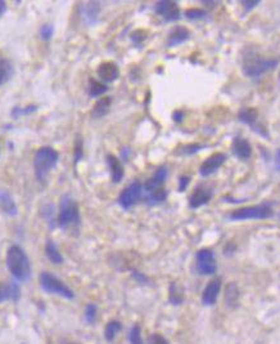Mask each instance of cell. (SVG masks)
Segmentation results:
<instances>
[{
    "mask_svg": "<svg viewBox=\"0 0 280 344\" xmlns=\"http://www.w3.org/2000/svg\"><path fill=\"white\" fill-rule=\"evenodd\" d=\"M184 117H185V114H184V111H181V110H176L175 113L172 114V119L178 124L181 123L182 120H184Z\"/></svg>",
    "mask_w": 280,
    "mask_h": 344,
    "instance_id": "cell-41",
    "label": "cell"
},
{
    "mask_svg": "<svg viewBox=\"0 0 280 344\" xmlns=\"http://www.w3.org/2000/svg\"><path fill=\"white\" fill-rule=\"evenodd\" d=\"M185 17L188 20L196 21V20H203L207 17V12L199 8H190V9L185 10Z\"/></svg>",
    "mask_w": 280,
    "mask_h": 344,
    "instance_id": "cell-32",
    "label": "cell"
},
{
    "mask_svg": "<svg viewBox=\"0 0 280 344\" xmlns=\"http://www.w3.org/2000/svg\"><path fill=\"white\" fill-rule=\"evenodd\" d=\"M197 268L201 275H213L217 271L215 254L211 249H201L197 253Z\"/></svg>",
    "mask_w": 280,
    "mask_h": 344,
    "instance_id": "cell-9",
    "label": "cell"
},
{
    "mask_svg": "<svg viewBox=\"0 0 280 344\" xmlns=\"http://www.w3.org/2000/svg\"><path fill=\"white\" fill-rule=\"evenodd\" d=\"M0 206L4 210V213H7L8 215H17V205L14 202L13 198L10 196V194L5 190H1L0 188Z\"/></svg>",
    "mask_w": 280,
    "mask_h": 344,
    "instance_id": "cell-21",
    "label": "cell"
},
{
    "mask_svg": "<svg viewBox=\"0 0 280 344\" xmlns=\"http://www.w3.org/2000/svg\"><path fill=\"white\" fill-rule=\"evenodd\" d=\"M182 299H184L182 290L180 289L178 284L172 283L171 287H170V300L172 302V304H180Z\"/></svg>",
    "mask_w": 280,
    "mask_h": 344,
    "instance_id": "cell-30",
    "label": "cell"
},
{
    "mask_svg": "<svg viewBox=\"0 0 280 344\" xmlns=\"http://www.w3.org/2000/svg\"><path fill=\"white\" fill-rule=\"evenodd\" d=\"M122 326L121 324L118 322V321H111L108 325H107V327H105V331H104V337L107 341H113V338L116 337V334H117L118 331L121 330Z\"/></svg>",
    "mask_w": 280,
    "mask_h": 344,
    "instance_id": "cell-31",
    "label": "cell"
},
{
    "mask_svg": "<svg viewBox=\"0 0 280 344\" xmlns=\"http://www.w3.org/2000/svg\"><path fill=\"white\" fill-rule=\"evenodd\" d=\"M5 12H7V3L3 1V0H0V17H1Z\"/></svg>",
    "mask_w": 280,
    "mask_h": 344,
    "instance_id": "cell-42",
    "label": "cell"
},
{
    "mask_svg": "<svg viewBox=\"0 0 280 344\" xmlns=\"http://www.w3.org/2000/svg\"><path fill=\"white\" fill-rule=\"evenodd\" d=\"M97 74H98L99 79L102 82L104 83H112L117 80L118 76H120V70H118V66L116 65L115 62H103L101 63L97 70Z\"/></svg>",
    "mask_w": 280,
    "mask_h": 344,
    "instance_id": "cell-16",
    "label": "cell"
},
{
    "mask_svg": "<svg viewBox=\"0 0 280 344\" xmlns=\"http://www.w3.org/2000/svg\"><path fill=\"white\" fill-rule=\"evenodd\" d=\"M68 344H78V343H68Z\"/></svg>",
    "mask_w": 280,
    "mask_h": 344,
    "instance_id": "cell-47",
    "label": "cell"
},
{
    "mask_svg": "<svg viewBox=\"0 0 280 344\" xmlns=\"http://www.w3.org/2000/svg\"><path fill=\"white\" fill-rule=\"evenodd\" d=\"M59 161V152L51 146L40 147L35 152L34 171L37 181H45L48 174L51 173Z\"/></svg>",
    "mask_w": 280,
    "mask_h": 344,
    "instance_id": "cell-2",
    "label": "cell"
},
{
    "mask_svg": "<svg viewBox=\"0 0 280 344\" xmlns=\"http://www.w3.org/2000/svg\"><path fill=\"white\" fill-rule=\"evenodd\" d=\"M105 160H107V165H108L109 172H111L112 182L113 183H120L125 177V169H124L122 163L115 155H107Z\"/></svg>",
    "mask_w": 280,
    "mask_h": 344,
    "instance_id": "cell-18",
    "label": "cell"
},
{
    "mask_svg": "<svg viewBox=\"0 0 280 344\" xmlns=\"http://www.w3.org/2000/svg\"><path fill=\"white\" fill-rule=\"evenodd\" d=\"M231 151L239 160L247 161L252 156V146L243 137H235L231 144Z\"/></svg>",
    "mask_w": 280,
    "mask_h": 344,
    "instance_id": "cell-15",
    "label": "cell"
},
{
    "mask_svg": "<svg viewBox=\"0 0 280 344\" xmlns=\"http://www.w3.org/2000/svg\"><path fill=\"white\" fill-rule=\"evenodd\" d=\"M220 290H221V280L215 279L212 280V281H209L208 285L203 290V304H206V306H213V304L216 303Z\"/></svg>",
    "mask_w": 280,
    "mask_h": 344,
    "instance_id": "cell-17",
    "label": "cell"
},
{
    "mask_svg": "<svg viewBox=\"0 0 280 344\" xmlns=\"http://www.w3.org/2000/svg\"><path fill=\"white\" fill-rule=\"evenodd\" d=\"M167 175H169V169L166 167H159L152 177L145 182V184L143 186V191L151 194V192L155 191L158 188H162L166 179H167Z\"/></svg>",
    "mask_w": 280,
    "mask_h": 344,
    "instance_id": "cell-13",
    "label": "cell"
},
{
    "mask_svg": "<svg viewBox=\"0 0 280 344\" xmlns=\"http://www.w3.org/2000/svg\"><path fill=\"white\" fill-rule=\"evenodd\" d=\"M206 144L202 143H190V144H185L182 146L179 150V155H182V156H192V155H196L197 152L202 151L203 148H206Z\"/></svg>",
    "mask_w": 280,
    "mask_h": 344,
    "instance_id": "cell-29",
    "label": "cell"
},
{
    "mask_svg": "<svg viewBox=\"0 0 280 344\" xmlns=\"http://www.w3.org/2000/svg\"><path fill=\"white\" fill-rule=\"evenodd\" d=\"M111 97H102L101 99L97 101V103H95L93 110H91V116H93L94 119H102V117H104V116L109 113V110H111Z\"/></svg>",
    "mask_w": 280,
    "mask_h": 344,
    "instance_id": "cell-22",
    "label": "cell"
},
{
    "mask_svg": "<svg viewBox=\"0 0 280 344\" xmlns=\"http://www.w3.org/2000/svg\"><path fill=\"white\" fill-rule=\"evenodd\" d=\"M78 223H80V211H78L77 202L70 195H66L61 200L57 225L61 229H66L72 226H78Z\"/></svg>",
    "mask_w": 280,
    "mask_h": 344,
    "instance_id": "cell-4",
    "label": "cell"
},
{
    "mask_svg": "<svg viewBox=\"0 0 280 344\" xmlns=\"http://www.w3.org/2000/svg\"><path fill=\"white\" fill-rule=\"evenodd\" d=\"M40 284L43 289L48 293L58 294V295H62L67 299H72L75 296L74 291H72L70 287L66 285L64 283H62L61 280H58L57 277L51 275L48 272H43L40 276Z\"/></svg>",
    "mask_w": 280,
    "mask_h": 344,
    "instance_id": "cell-6",
    "label": "cell"
},
{
    "mask_svg": "<svg viewBox=\"0 0 280 344\" xmlns=\"http://www.w3.org/2000/svg\"><path fill=\"white\" fill-rule=\"evenodd\" d=\"M274 215V211L269 204L255 205L240 208L230 213L229 218L233 221H247V219H267Z\"/></svg>",
    "mask_w": 280,
    "mask_h": 344,
    "instance_id": "cell-5",
    "label": "cell"
},
{
    "mask_svg": "<svg viewBox=\"0 0 280 344\" xmlns=\"http://www.w3.org/2000/svg\"><path fill=\"white\" fill-rule=\"evenodd\" d=\"M13 74V63L8 58H0V86L9 82Z\"/></svg>",
    "mask_w": 280,
    "mask_h": 344,
    "instance_id": "cell-23",
    "label": "cell"
},
{
    "mask_svg": "<svg viewBox=\"0 0 280 344\" xmlns=\"http://www.w3.org/2000/svg\"><path fill=\"white\" fill-rule=\"evenodd\" d=\"M20 296V287L16 283L9 281L7 284H0V303L4 300H17Z\"/></svg>",
    "mask_w": 280,
    "mask_h": 344,
    "instance_id": "cell-20",
    "label": "cell"
},
{
    "mask_svg": "<svg viewBox=\"0 0 280 344\" xmlns=\"http://www.w3.org/2000/svg\"><path fill=\"white\" fill-rule=\"evenodd\" d=\"M37 109H39V107H37L36 105H30V106H26V107L16 106V107H13V110L10 111V116H12L13 119H20V117H22V116L30 115V114L35 113Z\"/></svg>",
    "mask_w": 280,
    "mask_h": 344,
    "instance_id": "cell-28",
    "label": "cell"
},
{
    "mask_svg": "<svg viewBox=\"0 0 280 344\" xmlns=\"http://www.w3.org/2000/svg\"><path fill=\"white\" fill-rule=\"evenodd\" d=\"M238 119H239V121L250 126L251 129L255 130L257 134L263 137L265 140H269L270 134H269L267 129L263 125L258 124V111L256 109H253V107H244L238 114Z\"/></svg>",
    "mask_w": 280,
    "mask_h": 344,
    "instance_id": "cell-7",
    "label": "cell"
},
{
    "mask_svg": "<svg viewBox=\"0 0 280 344\" xmlns=\"http://www.w3.org/2000/svg\"><path fill=\"white\" fill-rule=\"evenodd\" d=\"M226 161V155L223 152H216L211 155L208 159L203 161L201 168H199V174L202 177H208L211 174L216 173L220 168L223 167L224 163Z\"/></svg>",
    "mask_w": 280,
    "mask_h": 344,
    "instance_id": "cell-11",
    "label": "cell"
},
{
    "mask_svg": "<svg viewBox=\"0 0 280 344\" xmlns=\"http://www.w3.org/2000/svg\"><path fill=\"white\" fill-rule=\"evenodd\" d=\"M7 267L18 281H27L31 277V263L27 254L18 245H12L7 252Z\"/></svg>",
    "mask_w": 280,
    "mask_h": 344,
    "instance_id": "cell-1",
    "label": "cell"
},
{
    "mask_svg": "<svg viewBox=\"0 0 280 344\" xmlns=\"http://www.w3.org/2000/svg\"><path fill=\"white\" fill-rule=\"evenodd\" d=\"M261 1L260 0H251V1H242V5H243V8H244V12H250V10H252L253 8L255 7H257L258 4H260Z\"/></svg>",
    "mask_w": 280,
    "mask_h": 344,
    "instance_id": "cell-39",
    "label": "cell"
},
{
    "mask_svg": "<svg viewBox=\"0 0 280 344\" xmlns=\"http://www.w3.org/2000/svg\"><path fill=\"white\" fill-rule=\"evenodd\" d=\"M128 153H130V150H128L127 147H124V148H122V150H121V156H122V159H124V160H127Z\"/></svg>",
    "mask_w": 280,
    "mask_h": 344,
    "instance_id": "cell-44",
    "label": "cell"
},
{
    "mask_svg": "<svg viewBox=\"0 0 280 344\" xmlns=\"http://www.w3.org/2000/svg\"><path fill=\"white\" fill-rule=\"evenodd\" d=\"M279 84H280V72H279Z\"/></svg>",
    "mask_w": 280,
    "mask_h": 344,
    "instance_id": "cell-46",
    "label": "cell"
},
{
    "mask_svg": "<svg viewBox=\"0 0 280 344\" xmlns=\"http://www.w3.org/2000/svg\"><path fill=\"white\" fill-rule=\"evenodd\" d=\"M84 156V146H82V140L78 137L76 142H75V150H74V159L75 164L80 163Z\"/></svg>",
    "mask_w": 280,
    "mask_h": 344,
    "instance_id": "cell-34",
    "label": "cell"
},
{
    "mask_svg": "<svg viewBox=\"0 0 280 344\" xmlns=\"http://www.w3.org/2000/svg\"><path fill=\"white\" fill-rule=\"evenodd\" d=\"M212 188L206 186V184H199L193 191V194L190 195L189 206L192 209L201 208L203 205H206L207 202H209V200L212 199Z\"/></svg>",
    "mask_w": 280,
    "mask_h": 344,
    "instance_id": "cell-12",
    "label": "cell"
},
{
    "mask_svg": "<svg viewBox=\"0 0 280 344\" xmlns=\"http://www.w3.org/2000/svg\"><path fill=\"white\" fill-rule=\"evenodd\" d=\"M167 199V191H166L165 188H158V190H155V191L151 192V194L147 195V198H145V202L148 205H151V206H153V205H158L161 204V202H163V201Z\"/></svg>",
    "mask_w": 280,
    "mask_h": 344,
    "instance_id": "cell-27",
    "label": "cell"
},
{
    "mask_svg": "<svg viewBox=\"0 0 280 344\" xmlns=\"http://www.w3.org/2000/svg\"><path fill=\"white\" fill-rule=\"evenodd\" d=\"M279 59L277 58H263L260 56H247L243 61L242 71L247 78L258 79L277 67Z\"/></svg>",
    "mask_w": 280,
    "mask_h": 344,
    "instance_id": "cell-3",
    "label": "cell"
},
{
    "mask_svg": "<svg viewBox=\"0 0 280 344\" xmlns=\"http://www.w3.org/2000/svg\"><path fill=\"white\" fill-rule=\"evenodd\" d=\"M147 39V31L145 30H136V31H134L131 34V40H132V43L134 44H136V45H139V44H142L143 41Z\"/></svg>",
    "mask_w": 280,
    "mask_h": 344,
    "instance_id": "cell-36",
    "label": "cell"
},
{
    "mask_svg": "<svg viewBox=\"0 0 280 344\" xmlns=\"http://www.w3.org/2000/svg\"><path fill=\"white\" fill-rule=\"evenodd\" d=\"M149 344H169V343H167V341H166L162 335L153 334L152 337L149 338Z\"/></svg>",
    "mask_w": 280,
    "mask_h": 344,
    "instance_id": "cell-40",
    "label": "cell"
},
{
    "mask_svg": "<svg viewBox=\"0 0 280 344\" xmlns=\"http://www.w3.org/2000/svg\"><path fill=\"white\" fill-rule=\"evenodd\" d=\"M95 316H97V307L94 304H89L86 307V320L89 322H93L95 320Z\"/></svg>",
    "mask_w": 280,
    "mask_h": 344,
    "instance_id": "cell-37",
    "label": "cell"
},
{
    "mask_svg": "<svg viewBox=\"0 0 280 344\" xmlns=\"http://www.w3.org/2000/svg\"><path fill=\"white\" fill-rule=\"evenodd\" d=\"M130 343L131 344H143L142 333H140V327L139 325H135L130 331Z\"/></svg>",
    "mask_w": 280,
    "mask_h": 344,
    "instance_id": "cell-35",
    "label": "cell"
},
{
    "mask_svg": "<svg viewBox=\"0 0 280 344\" xmlns=\"http://www.w3.org/2000/svg\"><path fill=\"white\" fill-rule=\"evenodd\" d=\"M190 31L186 28L182 26H178L170 32L169 38H167V47L172 48V47H178V45L185 43L186 40H189Z\"/></svg>",
    "mask_w": 280,
    "mask_h": 344,
    "instance_id": "cell-19",
    "label": "cell"
},
{
    "mask_svg": "<svg viewBox=\"0 0 280 344\" xmlns=\"http://www.w3.org/2000/svg\"><path fill=\"white\" fill-rule=\"evenodd\" d=\"M275 168L280 171V150H278V152L275 153Z\"/></svg>",
    "mask_w": 280,
    "mask_h": 344,
    "instance_id": "cell-43",
    "label": "cell"
},
{
    "mask_svg": "<svg viewBox=\"0 0 280 344\" xmlns=\"http://www.w3.org/2000/svg\"><path fill=\"white\" fill-rule=\"evenodd\" d=\"M239 299V289L235 283H230L225 287V302L229 307H235Z\"/></svg>",
    "mask_w": 280,
    "mask_h": 344,
    "instance_id": "cell-25",
    "label": "cell"
},
{
    "mask_svg": "<svg viewBox=\"0 0 280 344\" xmlns=\"http://www.w3.org/2000/svg\"><path fill=\"white\" fill-rule=\"evenodd\" d=\"M190 175H181V177L179 178V191L182 192L185 191L186 187H188V184L190 183Z\"/></svg>",
    "mask_w": 280,
    "mask_h": 344,
    "instance_id": "cell-38",
    "label": "cell"
},
{
    "mask_svg": "<svg viewBox=\"0 0 280 344\" xmlns=\"http://www.w3.org/2000/svg\"><path fill=\"white\" fill-rule=\"evenodd\" d=\"M154 12L166 22H175L180 18L179 5L176 1H171V0H163V1L155 3Z\"/></svg>",
    "mask_w": 280,
    "mask_h": 344,
    "instance_id": "cell-10",
    "label": "cell"
},
{
    "mask_svg": "<svg viewBox=\"0 0 280 344\" xmlns=\"http://www.w3.org/2000/svg\"><path fill=\"white\" fill-rule=\"evenodd\" d=\"M143 195V184L139 181L132 182L118 196V204L121 205L124 209H130L131 206L138 202L142 199Z\"/></svg>",
    "mask_w": 280,
    "mask_h": 344,
    "instance_id": "cell-8",
    "label": "cell"
},
{
    "mask_svg": "<svg viewBox=\"0 0 280 344\" xmlns=\"http://www.w3.org/2000/svg\"><path fill=\"white\" fill-rule=\"evenodd\" d=\"M279 188H280V186H279Z\"/></svg>",
    "mask_w": 280,
    "mask_h": 344,
    "instance_id": "cell-48",
    "label": "cell"
},
{
    "mask_svg": "<svg viewBox=\"0 0 280 344\" xmlns=\"http://www.w3.org/2000/svg\"><path fill=\"white\" fill-rule=\"evenodd\" d=\"M108 90V86H105L104 83L98 82L95 79H90L88 84V93L89 96L93 97V98H97V97H101L103 94H105Z\"/></svg>",
    "mask_w": 280,
    "mask_h": 344,
    "instance_id": "cell-24",
    "label": "cell"
},
{
    "mask_svg": "<svg viewBox=\"0 0 280 344\" xmlns=\"http://www.w3.org/2000/svg\"><path fill=\"white\" fill-rule=\"evenodd\" d=\"M134 277H135V279H138L139 281H142V283L147 280L144 276H143L142 273H139V272H134Z\"/></svg>",
    "mask_w": 280,
    "mask_h": 344,
    "instance_id": "cell-45",
    "label": "cell"
},
{
    "mask_svg": "<svg viewBox=\"0 0 280 344\" xmlns=\"http://www.w3.org/2000/svg\"><path fill=\"white\" fill-rule=\"evenodd\" d=\"M81 17L88 26H94L98 24L99 13H101V3L98 1H88L81 4Z\"/></svg>",
    "mask_w": 280,
    "mask_h": 344,
    "instance_id": "cell-14",
    "label": "cell"
},
{
    "mask_svg": "<svg viewBox=\"0 0 280 344\" xmlns=\"http://www.w3.org/2000/svg\"><path fill=\"white\" fill-rule=\"evenodd\" d=\"M45 253H47L48 259H49L51 262L54 263V264H61V263H63V257H62L61 252L58 250L57 245H55L51 240H49V241L47 242V245H45Z\"/></svg>",
    "mask_w": 280,
    "mask_h": 344,
    "instance_id": "cell-26",
    "label": "cell"
},
{
    "mask_svg": "<svg viewBox=\"0 0 280 344\" xmlns=\"http://www.w3.org/2000/svg\"><path fill=\"white\" fill-rule=\"evenodd\" d=\"M39 34H40L41 40L49 41L51 38H53V35H54V28H53V25H49V24L43 25V26L40 28V30H39Z\"/></svg>",
    "mask_w": 280,
    "mask_h": 344,
    "instance_id": "cell-33",
    "label": "cell"
}]
</instances>
